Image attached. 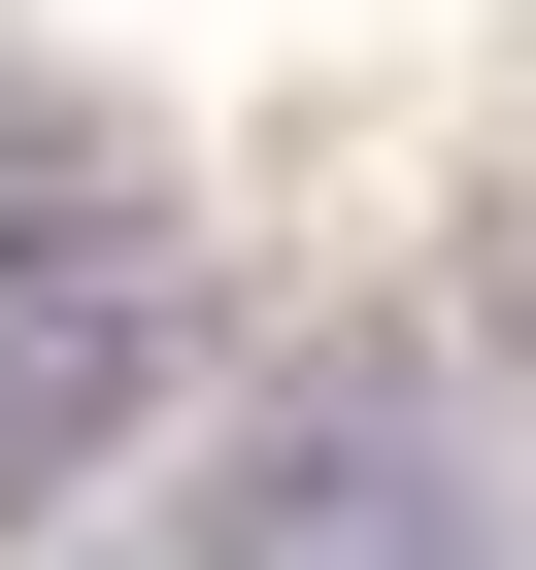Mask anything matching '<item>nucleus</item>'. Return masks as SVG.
<instances>
[{
    "label": "nucleus",
    "mask_w": 536,
    "mask_h": 570,
    "mask_svg": "<svg viewBox=\"0 0 536 570\" xmlns=\"http://www.w3.org/2000/svg\"><path fill=\"white\" fill-rule=\"evenodd\" d=\"M436 570H503V537H436Z\"/></svg>",
    "instance_id": "nucleus-3"
},
{
    "label": "nucleus",
    "mask_w": 536,
    "mask_h": 570,
    "mask_svg": "<svg viewBox=\"0 0 536 570\" xmlns=\"http://www.w3.org/2000/svg\"><path fill=\"white\" fill-rule=\"evenodd\" d=\"M34 268H168V168H135V101L0 68V303H34Z\"/></svg>",
    "instance_id": "nucleus-2"
},
{
    "label": "nucleus",
    "mask_w": 536,
    "mask_h": 570,
    "mask_svg": "<svg viewBox=\"0 0 536 570\" xmlns=\"http://www.w3.org/2000/svg\"><path fill=\"white\" fill-rule=\"evenodd\" d=\"M201 370V268H34V303H0V537L34 503H101V436Z\"/></svg>",
    "instance_id": "nucleus-1"
}]
</instances>
